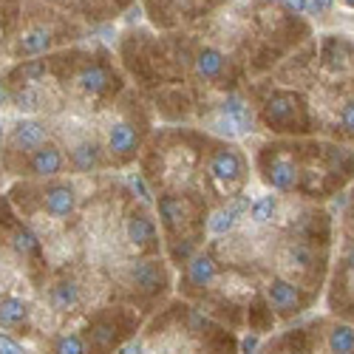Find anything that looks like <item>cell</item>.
<instances>
[{
	"instance_id": "6da1fadb",
	"label": "cell",
	"mask_w": 354,
	"mask_h": 354,
	"mask_svg": "<svg viewBox=\"0 0 354 354\" xmlns=\"http://www.w3.org/2000/svg\"><path fill=\"white\" fill-rule=\"evenodd\" d=\"M139 326V317L128 309H105L97 312L88 326L82 329V337L88 343V351L91 354H113L125 340L133 337Z\"/></svg>"
},
{
	"instance_id": "7a4b0ae2",
	"label": "cell",
	"mask_w": 354,
	"mask_h": 354,
	"mask_svg": "<svg viewBox=\"0 0 354 354\" xmlns=\"http://www.w3.org/2000/svg\"><path fill=\"white\" fill-rule=\"evenodd\" d=\"M261 120L270 131H309V116L306 105L301 102L298 94L292 91H272L261 105Z\"/></svg>"
},
{
	"instance_id": "3957f363",
	"label": "cell",
	"mask_w": 354,
	"mask_h": 354,
	"mask_svg": "<svg viewBox=\"0 0 354 354\" xmlns=\"http://www.w3.org/2000/svg\"><path fill=\"white\" fill-rule=\"evenodd\" d=\"M261 179L275 193H298V167L289 147H263Z\"/></svg>"
},
{
	"instance_id": "277c9868",
	"label": "cell",
	"mask_w": 354,
	"mask_h": 354,
	"mask_svg": "<svg viewBox=\"0 0 354 354\" xmlns=\"http://www.w3.org/2000/svg\"><path fill=\"white\" fill-rule=\"evenodd\" d=\"M315 295L306 292L301 283H295L283 275H272L267 283V304L270 309H275L278 317H295L312 306Z\"/></svg>"
},
{
	"instance_id": "5b68a950",
	"label": "cell",
	"mask_w": 354,
	"mask_h": 354,
	"mask_svg": "<svg viewBox=\"0 0 354 354\" xmlns=\"http://www.w3.org/2000/svg\"><path fill=\"white\" fill-rule=\"evenodd\" d=\"M207 173L224 187H235L239 190L241 182L247 179V165L244 156L230 145H216L210 156H207Z\"/></svg>"
},
{
	"instance_id": "8992f818",
	"label": "cell",
	"mask_w": 354,
	"mask_h": 354,
	"mask_svg": "<svg viewBox=\"0 0 354 354\" xmlns=\"http://www.w3.org/2000/svg\"><path fill=\"white\" fill-rule=\"evenodd\" d=\"M128 278H131L133 292L139 295V298H147V301H156L159 295L170 286L167 267H165V261H159V258H147V261L133 263Z\"/></svg>"
},
{
	"instance_id": "52a82bcc",
	"label": "cell",
	"mask_w": 354,
	"mask_h": 354,
	"mask_svg": "<svg viewBox=\"0 0 354 354\" xmlns=\"http://www.w3.org/2000/svg\"><path fill=\"white\" fill-rule=\"evenodd\" d=\"M159 221L165 227L167 235H173V239H179V235L190 227V213H187V198L176 196V193H162L159 201Z\"/></svg>"
},
{
	"instance_id": "ba28073f",
	"label": "cell",
	"mask_w": 354,
	"mask_h": 354,
	"mask_svg": "<svg viewBox=\"0 0 354 354\" xmlns=\"http://www.w3.org/2000/svg\"><path fill=\"white\" fill-rule=\"evenodd\" d=\"M218 278V261L213 258V252H196L187 263H185V286L190 292H204L210 289Z\"/></svg>"
},
{
	"instance_id": "9c48e42d",
	"label": "cell",
	"mask_w": 354,
	"mask_h": 354,
	"mask_svg": "<svg viewBox=\"0 0 354 354\" xmlns=\"http://www.w3.org/2000/svg\"><path fill=\"white\" fill-rule=\"evenodd\" d=\"M136 147H139V133L131 122L120 120L108 128V153L116 165H125L136 156Z\"/></svg>"
},
{
	"instance_id": "30bf717a",
	"label": "cell",
	"mask_w": 354,
	"mask_h": 354,
	"mask_svg": "<svg viewBox=\"0 0 354 354\" xmlns=\"http://www.w3.org/2000/svg\"><path fill=\"white\" fill-rule=\"evenodd\" d=\"M63 167H66V156H63L60 147L51 145V142L32 151V156L26 162V173L35 176V179H54L57 173H63Z\"/></svg>"
},
{
	"instance_id": "8fae6325",
	"label": "cell",
	"mask_w": 354,
	"mask_h": 354,
	"mask_svg": "<svg viewBox=\"0 0 354 354\" xmlns=\"http://www.w3.org/2000/svg\"><path fill=\"white\" fill-rule=\"evenodd\" d=\"M43 207L51 218H71L77 210V190L68 182H51L43 190Z\"/></svg>"
},
{
	"instance_id": "7c38bea8",
	"label": "cell",
	"mask_w": 354,
	"mask_h": 354,
	"mask_svg": "<svg viewBox=\"0 0 354 354\" xmlns=\"http://www.w3.org/2000/svg\"><path fill=\"white\" fill-rule=\"evenodd\" d=\"M320 340L326 354H354V326L346 320H320Z\"/></svg>"
},
{
	"instance_id": "4fadbf2b",
	"label": "cell",
	"mask_w": 354,
	"mask_h": 354,
	"mask_svg": "<svg viewBox=\"0 0 354 354\" xmlns=\"http://www.w3.org/2000/svg\"><path fill=\"white\" fill-rule=\"evenodd\" d=\"M125 235H128V241L139 250L156 247V224H153L151 213H147L145 207H136L125 221Z\"/></svg>"
},
{
	"instance_id": "5bb4252c",
	"label": "cell",
	"mask_w": 354,
	"mask_h": 354,
	"mask_svg": "<svg viewBox=\"0 0 354 354\" xmlns=\"http://www.w3.org/2000/svg\"><path fill=\"white\" fill-rule=\"evenodd\" d=\"M48 304L54 312H60V315H68L74 309L82 306V289L74 278H60V281H54L51 289H48Z\"/></svg>"
},
{
	"instance_id": "9a60e30c",
	"label": "cell",
	"mask_w": 354,
	"mask_h": 354,
	"mask_svg": "<svg viewBox=\"0 0 354 354\" xmlns=\"http://www.w3.org/2000/svg\"><path fill=\"white\" fill-rule=\"evenodd\" d=\"M46 122L40 120H20L15 128H12V145L17 151H37L40 145H46Z\"/></svg>"
},
{
	"instance_id": "2e32d148",
	"label": "cell",
	"mask_w": 354,
	"mask_h": 354,
	"mask_svg": "<svg viewBox=\"0 0 354 354\" xmlns=\"http://www.w3.org/2000/svg\"><path fill=\"white\" fill-rule=\"evenodd\" d=\"M193 68H196V77L201 80H221L227 71V57L213 46H204L193 57Z\"/></svg>"
},
{
	"instance_id": "e0dca14e",
	"label": "cell",
	"mask_w": 354,
	"mask_h": 354,
	"mask_svg": "<svg viewBox=\"0 0 354 354\" xmlns=\"http://www.w3.org/2000/svg\"><path fill=\"white\" fill-rule=\"evenodd\" d=\"M71 165L80 173H94L102 167V147L94 139H85L71 147Z\"/></svg>"
},
{
	"instance_id": "ac0fdd59",
	"label": "cell",
	"mask_w": 354,
	"mask_h": 354,
	"mask_svg": "<svg viewBox=\"0 0 354 354\" xmlns=\"http://www.w3.org/2000/svg\"><path fill=\"white\" fill-rule=\"evenodd\" d=\"M283 263L295 272H315L317 267V255H315V247L306 244V241H292L283 252Z\"/></svg>"
},
{
	"instance_id": "d6986e66",
	"label": "cell",
	"mask_w": 354,
	"mask_h": 354,
	"mask_svg": "<svg viewBox=\"0 0 354 354\" xmlns=\"http://www.w3.org/2000/svg\"><path fill=\"white\" fill-rule=\"evenodd\" d=\"M28 320V304L17 295H3L0 298V329H20Z\"/></svg>"
},
{
	"instance_id": "ffe728a7",
	"label": "cell",
	"mask_w": 354,
	"mask_h": 354,
	"mask_svg": "<svg viewBox=\"0 0 354 354\" xmlns=\"http://www.w3.org/2000/svg\"><path fill=\"white\" fill-rule=\"evenodd\" d=\"M77 82H80V88H82L85 94L100 97V94H105L108 88H111V71H108L105 66H100V63H88V66L80 71Z\"/></svg>"
},
{
	"instance_id": "44dd1931",
	"label": "cell",
	"mask_w": 354,
	"mask_h": 354,
	"mask_svg": "<svg viewBox=\"0 0 354 354\" xmlns=\"http://www.w3.org/2000/svg\"><path fill=\"white\" fill-rule=\"evenodd\" d=\"M51 46V32L48 28H32V32H26L20 40H17V54L20 57H37V54H46Z\"/></svg>"
},
{
	"instance_id": "7402d4cb",
	"label": "cell",
	"mask_w": 354,
	"mask_h": 354,
	"mask_svg": "<svg viewBox=\"0 0 354 354\" xmlns=\"http://www.w3.org/2000/svg\"><path fill=\"white\" fill-rule=\"evenodd\" d=\"M51 354H91V351H88V343H85L82 332H66V335L54 337Z\"/></svg>"
},
{
	"instance_id": "603a6c76",
	"label": "cell",
	"mask_w": 354,
	"mask_h": 354,
	"mask_svg": "<svg viewBox=\"0 0 354 354\" xmlns=\"http://www.w3.org/2000/svg\"><path fill=\"white\" fill-rule=\"evenodd\" d=\"M278 213V196H272V193H267V196H261L258 201H252V207H250V221L252 224H267V221H272V216Z\"/></svg>"
},
{
	"instance_id": "cb8c5ba5",
	"label": "cell",
	"mask_w": 354,
	"mask_h": 354,
	"mask_svg": "<svg viewBox=\"0 0 354 354\" xmlns=\"http://www.w3.org/2000/svg\"><path fill=\"white\" fill-rule=\"evenodd\" d=\"M239 221H241V216H235V213L227 207V204H224V207H218V210L207 218V230H210L213 235H227V232L235 230V224H239Z\"/></svg>"
},
{
	"instance_id": "d4e9b609",
	"label": "cell",
	"mask_w": 354,
	"mask_h": 354,
	"mask_svg": "<svg viewBox=\"0 0 354 354\" xmlns=\"http://www.w3.org/2000/svg\"><path fill=\"white\" fill-rule=\"evenodd\" d=\"M12 244L20 255H40V239L28 230V227H17L12 235Z\"/></svg>"
},
{
	"instance_id": "484cf974",
	"label": "cell",
	"mask_w": 354,
	"mask_h": 354,
	"mask_svg": "<svg viewBox=\"0 0 354 354\" xmlns=\"http://www.w3.org/2000/svg\"><path fill=\"white\" fill-rule=\"evenodd\" d=\"M15 77L23 80L26 85H35L40 77H46V63H43V60H28V63H23V66L15 71Z\"/></svg>"
},
{
	"instance_id": "4316f807",
	"label": "cell",
	"mask_w": 354,
	"mask_h": 354,
	"mask_svg": "<svg viewBox=\"0 0 354 354\" xmlns=\"http://www.w3.org/2000/svg\"><path fill=\"white\" fill-rule=\"evenodd\" d=\"M37 102H40V94H37L35 85H23V91L15 94V105H17L20 111H35Z\"/></svg>"
},
{
	"instance_id": "83f0119b",
	"label": "cell",
	"mask_w": 354,
	"mask_h": 354,
	"mask_svg": "<svg viewBox=\"0 0 354 354\" xmlns=\"http://www.w3.org/2000/svg\"><path fill=\"white\" fill-rule=\"evenodd\" d=\"M337 128H340V133H346L348 139H354V100L343 102V108L337 113Z\"/></svg>"
},
{
	"instance_id": "f1b7e54d",
	"label": "cell",
	"mask_w": 354,
	"mask_h": 354,
	"mask_svg": "<svg viewBox=\"0 0 354 354\" xmlns=\"http://www.w3.org/2000/svg\"><path fill=\"white\" fill-rule=\"evenodd\" d=\"M0 354H26V348L15 340V337H9V335H0Z\"/></svg>"
},
{
	"instance_id": "f546056e",
	"label": "cell",
	"mask_w": 354,
	"mask_h": 354,
	"mask_svg": "<svg viewBox=\"0 0 354 354\" xmlns=\"http://www.w3.org/2000/svg\"><path fill=\"white\" fill-rule=\"evenodd\" d=\"M116 354H145V340L142 337H131V340H125L120 348H116Z\"/></svg>"
},
{
	"instance_id": "4dcf8cb0",
	"label": "cell",
	"mask_w": 354,
	"mask_h": 354,
	"mask_svg": "<svg viewBox=\"0 0 354 354\" xmlns=\"http://www.w3.org/2000/svg\"><path fill=\"white\" fill-rule=\"evenodd\" d=\"M278 3L283 6V12H286V15H304V12L309 9L306 0H278Z\"/></svg>"
},
{
	"instance_id": "1f68e13d",
	"label": "cell",
	"mask_w": 354,
	"mask_h": 354,
	"mask_svg": "<svg viewBox=\"0 0 354 354\" xmlns=\"http://www.w3.org/2000/svg\"><path fill=\"white\" fill-rule=\"evenodd\" d=\"M306 3H309V9H312L315 15H326V12H332L335 0H306Z\"/></svg>"
},
{
	"instance_id": "d6a6232c",
	"label": "cell",
	"mask_w": 354,
	"mask_h": 354,
	"mask_svg": "<svg viewBox=\"0 0 354 354\" xmlns=\"http://www.w3.org/2000/svg\"><path fill=\"white\" fill-rule=\"evenodd\" d=\"M6 100H9V91H6L3 85H0V105H6Z\"/></svg>"
},
{
	"instance_id": "836d02e7",
	"label": "cell",
	"mask_w": 354,
	"mask_h": 354,
	"mask_svg": "<svg viewBox=\"0 0 354 354\" xmlns=\"http://www.w3.org/2000/svg\"><path fill=\"white\" fill-rule=\"evenodd\" d=\"M343 3H346L348 9H354V0H343Z\"/></svg>"
},
{
	"instance_id": "e575fe53",
	"label": "cell",
	"mask_w": 354,
	"mask_h": 354,
	"mask_svg": "<svg viewBox=\"0 0 354 354\" xmlns=\"http://www.w3.org/2000/svg\"><path fill=\"white\" fill-rule=\"evenodd\" d=\"M0 139H3V122H0Z\"/></svg>"
},
{
	"instance_id": "d590c367",
	"label": "cell",
	"mask_w": 354,
	"mask_h": 354,
	"mask_svg": "<svg viewBox=\"0 0 354 354\" xmlns=\"http://www.w3.org/2000/svg\"><path fill=\"white\" fill-rule=\"evenodd\" d=\"M145 354H151V351H145Z\"/></svg>"
}]
</instances>
